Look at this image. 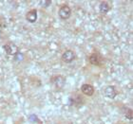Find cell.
Wrapping results in <instances>:
<instances>
[{"instance_id":"1","label":"cell","mask_w":133,"mask_h":124,"mask_svg":"<svg viewBox=\"0 0 133 124\" xmlns=\"http://www.w3.org/2000/svg\"><path fill=\"white\" fill-rule=\"evenodd\" d=\"M71 14V10L68 5H63L61 6V8L59 9L58 15L62 20H66L70 17Z\"/></svg>"},{"instance_id":"2","label":"cell","mask_w":133,"mask_h":124,"mask_svg":"<svg viewBox=\"0 0 133 124\" xmlns=\"http://www.w3.org/2000/svg\"><path fill=\"white\" fill-rule=\"evenodd\" d=\"M75 58H76V55H75L74 51L71 49L66 50V51L63 53V55H62V57H61L62 61L66 63H71V62H73L75 60Z\"/></svg>"},{"instance_id":"3","label":"cell","mask_w":133,"mask_h":124,"mask_svg":"<svg viewBox=\"0 0 133 124\" xmlns=\"http://www.w3.org/2000/svg\"><path fill=\"white\" fill-rule=\"evenodd\" d=\"M3 49L5 50L6 53H7L8 55H11V56H14L18 52V47H17V46L12 44V43L5 44L3 46Z\"/></svg>"},{"instance_id":"4","label":"cell","mask_w":133,"mask_h":124,"mask_svg":"<svg viewBox=\"0 0 133 124\" xmlns=\"http://www.w3.org/2000/svg\"><path fill=\"white\" fill-rule=\"evenodd\" d=\"M51 82L56 87V89H62L65 86L66 79L61 75H57V76H55V77H53L51 79Z\"/></svg>"},{"instance_id":"5","label":"cell","mask_w":133,"mask_h":124,"mask_svg":"<svg viewBox=\"0 0 133 124\" xmlns=\"http://www.w3.org/2000/svg\"><path fill=\"white\" fill-rule=\"evenodd\" d=\"M104 95H105L108 99H114L115 97L117 96V91H116V88H115V86L113 85H108L107 86L104 90Z\"/></svg>"},{"instance_id":"6","label":"cell","mask_w":133,"mask_h":124,"mask_svg":"<svg viewBox=\"0 0 133 124\" xmlns=\"http://www.w3.org/2000/svg\"><path fill=\"white\" fill-rule=\"evenodd\" d=\"M81 91H82L83 94H85L86 96L90 97L94 94V87L91 84L86 83V84H83V85L81 86Z\"/></svg>"},{"instance_id":"7","label":"cell","mask_w":133,"mask_h":124,"mask_svg":"<svg viewBox=\"0 0 133 124\" xmlns=\"http://www.w3.org/2000/svg\"><path fill=\"white\" fill-rule=\"evenodd\" d=\"M26 20L30 23H35L37 20V11L35 9H32L29 11L26 14Z\"/></svg>"},{"instance_id":"8","label":"cell","mask_w":133,"mask_h":124,"mask_svg":"<svg viewBox=\"0 0 133 124\" xmlns=\"http://www.w3.org/2000/svg\"><path fill=\"white\" fill-rule=\"evenodd\" d=\"M99 11L102 14H107L108 11H110V6L107 1H103L100 3L99 5Z\"/></svg>"},{"instance_id":"9","label":"cell","mask_w":133,"mask_h":124,"mask_svg":"<svg viewBox=\"0 0 133 124\" xmlns=\"http://www.w3.org/2000/svg\"><path fill=\"white\" fill-rule=\"evenodd\" d=\"M100 62H101V58H100L99 54L97 53H92L90 57H89V63L93 64V65H99Z\"/></svg>"},{"instance_id":"10","label":"cell","mask_w":133,"mask_h":124,"mask_svg":"<svg viewBox=\"0 0 133 124\" xmlns=\"http://www.w3.org/2000/svg\"><path fill=\"white\" fill-rule=\"evenodd\" d=\"M124 115L128 120H132L133 119V113H132V109L128 107H125L124 108Z\"/></svg>"},{"instance_id":"11","label":"cell","mask_w":133,"mask_h":124,"mask_svg":"<svg viewBox=\"0 0 133 124\" xmlns=\"http://www.w3.org/2000/svg\"><path fill=\"white\" fill-rule=\"evenodd\" d=\"M69 100H70V104L71 105H80L81 102L83 101V99L81 98V96L77 95L76 98H70Z\"/></svg>"},{"instance_id":"12","label":"cell","mask_w":133,"mask_h":124,"mask_svg":"<svg viewBox=\"0 0 133 124\" xmlns=\"http://www.w3.org/2000/svg\"><path fill=\"white\" fill-rule=\"evenodd\" d=\"M14 61H16V62H20V61H22L23 59H24V55H23V53L21 52H18L15 54V55L14 56Z\"/></svg>"},{"instance_id":"13","label":"cell","mask_w":133,"mask_h":124,"mask_svg":"<svg viewBox=\"0 0 133 124\" xmlns=\"http://www.w3.org/2000/svg\"><path fill=\"white\" fill-rule=\"evenodd\" d=\"M39 4L43 8H48V7H50V5H51V1L50 0H42V1L39 2Z\"/></svg>"},{"instance_id":"14","label":"cell","mask_w":133,"mask_h":124,"mask_svg":"<svg viewBox=\"0 0 133 124\" xmlns=\"http://www.w3.org/2000/svg\"><path fill=\"white\" fill-rule=\"evenodd\" d=\"M29 119H30L31 122H38L39 121L38 118H37L35 115H31V116H29Z\"/></svg>"}]
</instances>
